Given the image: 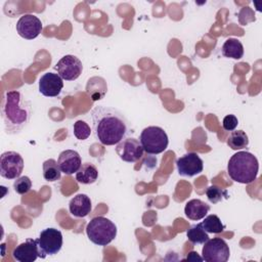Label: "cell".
<instances>
[{"instance_id":"cell-22","label":"cell","mask_w":262,"mask_h":262,"mask_svg":"<svg viewBox=\"0 0 262 262\" xmlns=\"http://www.w3.org/2000/svg\"><path fill=\"white\" fill-rule=\"evenodd\" d=\"M186 236L188 241L194 245L205 244L209 239L208 232L203 228L201 223L191 225L186 231Z\"/></svg>"},{"instance_id":"cell-15","label":"cell","mask_w":262,"mask_h":262,"mask_svg":"<svg viewBox=\"0 0 262 262\" xmlns=\"http://www.w3.org/2000/svg\"><path fill=\"white\" fill-rule=\"evenodd\" d=\"M57 163L62 173L67 175H72L80 169L82 165V160L79 152H77L76 150L66 149L59 154Z\"/></svg>"},{"instance_id":"cell-12","label":"cell","mask_w":262,"mask_h":262,"mask_svg":"<svg viewBox=\"0 0 262 262\" xmlns=\"http://www.w3.org/2000/svg\"><path fill=\"white\" fill-rule=\"evenodd\" d=\"M43 26L41 20L34 14H25L16 23L17 34L27 40L37 38L42 32Z\"/></svg>"},{"instance_id":"cell-13","label":"cell","mask_w":262,"mask_h":262,"mask_svg":"<svg viewBox=\"0 0 262 262\" xmlns=\"http://www.w3.org/2000/svg\"><path fill=\"white\" fill-rule=\"evenodd\" d=\"M63 87V81L58 74L45 73L39 79V92L46 97L59 95Z\"/></svg>"},{"instance_id":"cell-26","label":"cell","mask_w":262,"mask_h":262,"mask_svg":"<svg viewBox=\"0 0 262 262\" xmlns=\"http://www.w3.org/2000/svg\"><path fill=\"white\" fill-rule=\"evenodd\" d=\"M32 188V181L28 176H20L13 182V189L18 194H25Z\"/></svg>"},{"instance_id":"cell-27","label":"cell","mask_w":262,"mask_h":262,"mask_svg":"<svg viewBox=\"0 0 262 262\" xmlns=\"http://www.w3.org/2000/svg\"><path fill=\"white\" fill-rule=\"evenodd\" d=\"M238 125V120L234 115H227L224 117L223 122H222V126L223 129L226 131H233L235 130V128Z\"/></svg>"},{"instance_id":"cell-9","label":"cell","mask_w":262,"mask_h":262,"mask_svg":"<svg viewBox=\"0 0 262 262\" xmlns=\"http://www.w3.org/2000/svg\"><path fill=\"white\" fill-rule=\"evenodd\" d=\"M54 68L60 78L66 81H74L78 79L83 71L82 61L72 54L62 56Z\"/></svg>"},{"instance_id":"cell-1","label":"cell","mask_w":262,"mask_h":262,"mask_svg":"<svg viewBox=\"0 0 262 262\" xmlns=\"http://www.w3.org/2000/svg\"><path fill=\"white\" fill-rule=\"evenodd\" d=\"M92 131L96 140L103 145H115L130 133L125 116L111 106L98 105L90 112Z\"/></svg>"},{"instance_id":"cell-8","label":"cell","mask_w":262,"mask_h":262,"mask_svg":"<svg viewBox=\"0 0 262 262\" xmlns=\"http://www.w3.org/2000/svg\"><path fill=\"white\" fill-rule=\"evenodd\" d=\"M24 159L16 151H5L0 156V175L5 179L20 177L24 170Z\"/></svg>"},{"instance_id":"cell-7","label":"cell","mask_w":262,"mask_h":262,"mask_svg":"<svg viewBox=\"0 0 262 262\" xmlns=\"http://www.w3.org/2000/svg\"><path fill=\"white\" fill-rule=\"evenodd\" d=\"M230 250L226 242L220 237L209 238L202 249V258L206 262H226Z\"/></svg>"},{"instance_id":"cell-14","label":"cell","mask_w":262,"mask_h":262,"mask_svg":"<svg viewBox=\"0 0 262 262\" xmlns=\"http://www.w3.org/2000/svg\"><path fill=\"white\" fill-rule=\"evenodd\" d=\"M38 238H27L24 243L14 248L13 258L18 262H34L39 257Z\"/></svg>"},{"instance_id":"cell-16","label":"cell","mask_w":262,"mask_h":262,"mask_svg":"<svg viewBox=\"0 0 262 262\" xmlns=\"http://www.w3.org/2000/svg\"><path fill=\"white\" fill-rule=\"evenodd\" d=\"M70 213L78 218L86 217L92 210L90 198L85 193H79L74 196L69 204Z\"/></svg>"},{"instance_id":"cell-25","label":"cell","mask_w":262,"mask_h":262,"mask_svg":"<svg viewBox=\"0 0 262 262\" xmlns=\"http://www.w3.org/2000/svg\"><path fill=\"white\" fill-rule=\"evenodd\" d=\"M74 136L79 140L87 139L91 134V129L89 125L82 120H78L74 123Z\"/></svg>"},{"instance_id":"cell-21","label":"cell","mask_w":262,"mask_h":262,"mask_svg":"<svg viewBox=\"0 0 262 262\" xmlns=\"http://www.w3.org/2000/svg\"><path fill=\"white\" fill-rule=\"evenodd\" d=\"M61 170L54 159H48L43 163V177L46 181L54 182L60 179Z\"/></svg>"},{"instance_id":"cell-20","label":"cell","mask_w":262,"mask_h":262,"mask_svg":"<svg viewBox=\"0 0 262 262\" xmlns=\"http://www.w3.org/2000/svg\"><path fill=\"white\" fill-rule=\"evenodd\" d=\"M227 145L234 150L247 148L249 145V137L243 130H233L227 138Z\"/></svg>"},{"instance_id":"cell-23","label":"cell","mask_w":262,"mask_h":262,"mask_svg":"<svg viewBox=\"0 0 262 262\" xmlns=\"http://www.w3.org/2000/svg\"><path fill=\"white\" fill-rule=\"evenodd\" d=\"M201 224L208 233H220L225 229V225L215 214L205 216V219Z\"/></svg>"},{"instance_id":"cell-5","label":"cell","mask_w":262,"mask_h":262,"mask_svg":"<svg viewBox=\"0 0 262 262\" xmlns=\"http://www.w3.org/2000/svg\"><path fill=\"white\" fill-rule=\"evenodd\" d=\"M139 141L143 150L150 155H159L165 151L169 144V138L166 131L158 126H148L144 128L139 136Z\"/></svg>"},{"instance_id":"cell-3","label":"cell","mask_w":262,"mask_h":262,"mask_svg":"<svg viewBox=\"0 0 262 262\" xmlns=\"http://www.w3.org/2000/svg\"><path fill=\"white\" fill-rule=\"evenodd\" d=\"M259 171L257 158L249 151H237L228 161L227 173L229 177L238 183L249 184L256 180Z\"/></svg>"},{"instance_id":"cell-18","label":"cell","mask_w":262,"mask_h":262,"mask_svg":"<svg viewBox=\"0 0 262 262\" xmlns=\"http://www.w3.org/2000/svg\"><path fill=\"white\" fill-rule=\"evenodd\" d=\"M98 178V170L92 163H84L76 172V180L82 184L94 183Z\"/></svg>"},{"instance_id":"cell-2","label":"cell","mask_w":262,"mask_h":262,"mask_svg":"<svg viewBox=\"0 0 262 262\" xmlns=\"http://www.w3.org/2000/svg\"><path fill=\"white\" fill-rule=\"evenodd\" d=\"M32 104L17 90L6 91L1 102V115L4 128L8 134L20 132L30 122Z\"/></svg>"},{"instance_id":"cell-4","label":"cell","mask_w":262,"mask_h":262,"mask_svg":"<svg viewBox=\"0 0 262 262\" xmlns=\"http://www.w3.org/2000/svg\"><path fill=\"white\" fill-rule=\"evenodd\" d=\"M86 234L93 244L105 247L117 236V226L110 219L103 216H96L88 222Z\"/></svg>"},{"instance_id":"cell-19","label":"cell","mask_w":262,"mask_h":262,"mask_svg":"<svg viewBox=\"0 0 262 262\" xmlns=\"http://www.w3.org/2000/svg\"><path fill=\"white\" fill-rule=\"evenodd\" d=\"M222 55L228 58L241 59L244 56V46L238 39L228 38L222 45Z\"/></svg>"},{"instance_id":"cell-24","label":"cell","mask_w":262,"mask_h":262,"mask_svg":"<svg viewBox=\"0 0 262 262\" xmlns=\"http://www.w3.org/2000/svg\"><path fill=\"white\" fill-rule=\"evenodd\" d=\"M206 195L210 203L217 204L224 199H228V192L226 189L221 188L217 185H211L206 189Z\"/></svg>"},{"instance_id":"cell-17","label":"cell","mask_w":262,"mask_h":262,"mask_svg":"<svg viewBox=\"0 0 262 262\" xmlns=\"http://www.w3.org/2000/svg\"><path fill=\"white\" fill-rule=\"evenodd\" d=\"M210 211V206L200 199H192L188 201L184 207L185 216L190 220H201Z\"/></svg>"},{"instance_id":"cell-11","label":"cell","mask_w":262,"mask_h":262,"mask_svg":"<svg viewBox=\"0 0 262 262\" xmlns=\"http://www.w3.org/2000/svg\"><path fill=\"white\" fill-rule=\"evenodd\" d=\"M176 167L179 175L192 177L203 172L204 162L196 152H187L177 159Z\"/></svg>"},{"instance_id":"cell-6","label":"cell","mask_w":262,"mask_h":262,"mask_svg":"<svg viewBox=\"0 0 262 262\" xmlns=\"http://www.w3.org/2000/svg\"><path fill=\"white\" fill-rule=\"evenodd\" d=\"M38 246L40 258H45L46 256H53L57 254L62 247L61 231L53 227L43 229L38 237Z\"/></svg>"},{"instance_id":"cell-10","label":"cell","mask_w":262,"mask_h":262,"mask_svg":"<svg viewBox=\"0 0 262 262\" xmlns=\"http://www.w3.org/2000/svg\"><path fill=\"white\" fill-rule=\"evenodd\" d=\"M116 152L122 161L134 163L142 157L143 147L138 139L134 137H126L117 144Z\"/></svg>"}]
</instances>
